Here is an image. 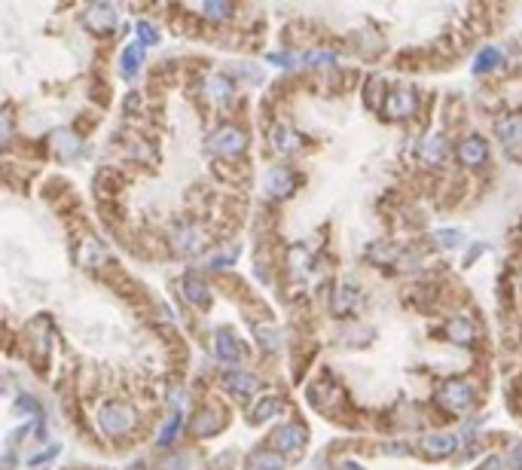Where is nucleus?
Here are the masks:
<instances>
[{
	"label": "nucleus",
	"instance_id": "obj_1",
	"mask_svg": "<svg viewBox=\"0 0 522 470\" xmlns=\"http://www.w3.org/2000/svg\"><path fill=\"white\" fill-rule=\"evenodd\" d=\"M437 400H440V406L446 412H464V410H471L473 400H477V388L467 379H449L437 391Z\"/></svg>",
	"mask_w": 522,
	"mask_h": 470
},
{
	"label": "nucleus",
	"instance_id": "obj_2",
	"mask_svg": "<svg viewBox=\"0 0 522 470\" xmlns=\"http://www.w3.org/2000/svg\"><path fill=\"white\" fill-rule=\"evenodd\" d=\"M419 452H421V458H428V461H443V458H449L458 452V437L449 434V430L425 434L419 440Z\"/></svg>",
	"mask_w": 522,
	"mask_h": 470
},
{
	"label": "nucleus",
	"instance_id": "obj_3",
	"mask_svg": "<svg viewBox=\"0 0 522 470\" xmlns=\"http://www.w3.org/2000/svg\"><path fill=\"white\" fill-rule=\"evenodd\" d=\"M244 147H248V135H244L239 126H220L217 132L208 137V150L220 153V156H239Z\"/></svg>",
	"mask_w": 522,
	"mask_h": 470
},
{
	"label": "nucleus",
	"instance_id": "obj_4",
	"mask_svg": "<svg viewBox=\"0 0 522 470\" xmlns=\"http://www.w3.org/2000/svg\"><path fill=\"white\" fill-rule=\"evenodd\" d=\"M305 437H309V430L303 425H281L278 430L272 434V446L278 455H296V452L305 449Z\"/></svg>",
	"mask_w": 522,
	"mask_h": 470
},
{
	"label": "nucleus",
	"instance_id": "obj_5",
	"mask_svg": "<svg viewBox=\"0 0 522 470\" xmlns=\"http://www.w3.org/2000/svg\"><path fill=\"white\" fill-rule=\"evenodd\" d=\"M443 333H446L449 342L455 345H473L480 339V327L473 318H467V314H452V318H446V324H443Z\"/></svg>",
	"mask_w": 522,
	"mask_h": 470
},
{
	"label": "nucleus",
	"instance_id": "obj_6",
	"mask_svg": "<svg viewBox=\"0 0 522 470\" xmlns=\"http://www.w3.org/2000/svg\"><path fill=\"white\" fill-rule=\"evenodd\" d=\"M299 187V177L294 168H287V165H275L272 171L266 174V192L272 199H290L296 192Z\"/></svg>",
	"mask_w": 522,
	"mask_h": 470
},
{
	"label": "nucleus",
	"instance_id": "obj_7",
	"mask_svg": "<svg viewBox=\"0 0 522 470\" xmlns=\"http://www.w3.org/2000/svg\"><path fill=\"white\" fill-rule=\"evenodd\" d=\"M416 92H412L410 86H401L394 89L391 95L385 98V107H382V113H385L388 122H397V119H406L412 110H416Z\"/></svg>",
	"mask_w": 522,
	"mask_h": 470
},
{
	"label": "nucleus",
	"instance_id": "obj_8",
	"mask_svg": "<svg viewBox=\"0 0 522 470\" xmlns=\"http://www.w3.org/2000/svg\"><path fill=\"white\" fill-rule=\"evenodd\" d=\"M458 162L464 168H482L489 162V144L486 137L480 135H467L462 144H458Z\"/></svg>",
	"mask_w": 522,
	"mask_h": 470
},
{
	"label": "nucleus",
	"instance_id": "obj_9",
	"mask_svg": "<svg viewBox=\"0 0 522 470\" xmlns=\"http://www.w3.org/2000/svg\"><path fill=\"white\" fill-rule=\"evenodd\" d=\"M495 132L507 153H522V113H510V117L498 119Z\"/></svg>",
	"mask_w": 522,
	"mask_h": 470
},
{
	"label": "nucleus",
	"instance_id": "obj_10",
	"mask_svg": "<svg viewBox=\"0 0 522 470\" xmlns=\"http://www.w3.org/2000/svg\"><path fill=\"white\" fill-rule=\"evenodd\" d=\"M269 144H272L275 153H281V156H290V153H296L303 147V137H299L296 128H290L287 122H275L272 132H269Z\"/></svg>",
	"mask_w": 522,
	"mask_h": 470
},
{
	"label": "nucleus",
	"instance_id": "obj_11",
	"mask_svg": "<svg viewBox=\"0 0 522 470\" xmlns=\"http://www.w3.org/2000/svg\"><path fill=\"white\" fill-rule=\"evenodd\" d=\"M357 305H360V290L351 281H342L339 287H336L333 299H330V312H333V318H348Z\"/></svg>",
	"mask_w": 522,
	"mask_h": 470
},
{
	"label": "nucleus",
	"instance_id": "obj_12",
	"mask_svg": "<svg viewBox=\"0 0 522 470\" xmlns=\"http://www.w3.org/2000/svg\"><path fill=\"white\" fill-rule=\"evenodd\" d=\"M501 65H504V52H501V46H482L477 56H473L471 71L477 74V76H486V74L498 71Z\"/></svg>",
	"mask_w": 522,
	"mask_h": 470
},
{
	"label": "nucleus",
	"instance_id": "obj_13",
	"mask_svg": "<svg viewBox=\"0 0 522 470\" xmlns=\"http://www.w3.org/2000/svg\"><path fill=\"white\" fill-rule=\"evenodd\" d=\"M132 421H135V419H132V412H128L126 406H117V403L107 406V410L101 412V428L107 430V434H113V437L132 428Z\"/></svg>",
	"mask_w": 522,
	"mask_h": 470
},
{
	"label": "nucleus",
	"instance_id": "obj_14",
	"mask_svg": "<svg viewBox=\"0 0 522 470\" xmlns=\"http://www.w3.org/2000/svg\"><path fill=\"white\" fill-rule=\"evenodd\" d=\"M214 351H217V358L224 360V364H239L242 360V349L239 342H235V336L229 333V330H217V342H214Z\"/></svg>",
	"mask_w": 522,
	"mask_h": 470
},
{
	"label": "nucleus",
	"instance_id": "obj_15",
	"mask_svg": "<svg viewBox=\"0 0 522 470\" xmlns=\"http://www.w3.org/2000/svg\"><path fill=\"white\" fill-rule=\"evenodd\" d=\"M224 385L233 391V394L248 397V394H254V391L260 388V379H257V376H251V373H242V369H233V373L224 376Z\"/></svg>",
	"mask_w": 522,
	"mask_h": 470
},
{
	"label": "nucleus",
	"instance_id": "obj_16",
	"mask_svg": "<svg viewBox=\"0 0 522 470\" xmlns=\"http://www.w3.org/2000/svg\"><path fill=\"white\" fill-rule=\"evenodd\" d=\"M183 290H187V299H190V303H196V305H208V303H211L208 284L199 278V275H187V278H183Z\"/></svg>",
	"mask_w": 522,
	"mask_h": 470
},
{
	"label": "nucleus",
	"instance_id": "obj_17",
	"mask_svg": "<svg viewBox=\"0 0 522 470\" xmlns=\"http://www.w3.org/2000/svg\"><path fill=\"white\" fill-rule=\"evenodd\" d=\"M421 159L431 162V165H437V162H443V156H446V141H443L440 135H431L421 141Z\"/></svg>",
	"mask_w": 522,
	"mask_h": 470
},
{
	"label": "nucleus",
	"instance_id": "obj_18",
	"mask_svg": "<svg viewBox=\"0 0 522 470\" xmlns=\"http://www.w3.org/2000/svg\"><path fill=\"white\" fill-rule=\"evenodd\" d=\"M251 470H284V458L275 449H260L251 455Z\"/></svg>",
	"mask_w": 522,
	"mask_h": 470
},
{
	"label": "nucleus",
	"instance_id": "obj_19",
	"mask_svg": "<svg viewBox=\"0 0 522 470\" xmlns=\"http://www.w3.org/2000/svg\"><path fill=\"white\" fill-rule=\"evenodd\" d=\"M281 412V400L278 397H263L260 403L251 410V421H257V425H263V421L275 419V415Z\"/></svg>",
	"mask_w": 522,
	"mask_h": 470
},
{
	"label": "nucleus",
	"instance_id": "obj_20",
	"mask_svg": "<svg viewBox=\"0 0 522 470\" xmlns=\"http://www.w3.org/2000/svg\"><path fill=\"white\" fill-rule=\"evenodd\" d=\"M299 65H309V67H333L336 65V56L327 49H314V52H305L299 56Z\"/></svg>",
	"mask_w": 522,
	"mask_h": 470
},
{
	"label": "nucleus",
	"instance_id": "obj_21",
	"mask_svg": "<svg viewBox=\"0 0 522 470\" xmlns=\"http://www.w3.org/2000/svg\"><path fill=\"white\" fill-rule=\"evenodd\" d=\"M214 415H217L214 410H202V412H199V419H196V425H193L196 434H205V437H208V434H217V428L224 425V421L214 419Z\"/></svg>",
	"mask_w": 522,
	"mask_h": 470
},
{
	"label": "nucleus",
	"instance_id": "obj_22",
	"mask_svg": "<svg viewBox=\"0 0 522 470\" xmlns=\"http://www.w3.org/2000/svg\"><path fill=\"white\" fill-rule=\"evenodd\" d=\"M141 58H144V49H141V46H128V49L122 52V74H126V76H135L137 65H141Z\"/></svg>",
	"mask_w": 522,
	"mask_h": 470
},
{
	"label": "nucleus",
	"instance_id": "obj_23",
	"mask_svg": "<svg viewBox=\"0 0 522 470\" xmlns=\"http://www.w3.org/2000/svg\"><path fill=\"white\" fill-rule=\"evenodd\" d=\"M208 89H211V95L217 98V101H229V98H233V83L226 80V76H211L208 80Z\"/></svg>",
	"mask_w": 522,
	"mask_h": 470
},
{
	"label": "nucleus",
	"instance_id": "obj_24",
	"mask_svg": "<svg viewBox=\"0 0 522 470\" xmlns=\"http://www.w3.org/2000/svg\"><path fill=\"white\" fill-rule=\"evenodd\" d=\"M434 242L440 244V248H458V244L464 242V233L462 229H437Z\"/></svg>",
	"mask_w": 522,
	"mask_h": 470
},
{
	"label": "nucleus",
	"instance_id": "obj_25",
	"mask_svg": "<svg viewBox=\"0 0 522 470\" xmlns=\"http://www.w3.org/2000/svg\"><path fill=\"white\" fill-rule=\"evenodd\" d=\"M269 61H272V65H278V67H296L299 65V56H290V52H272Z\"/></svg>",
	"mask_w": 522,
	"mask_h": 470
},
{
	"label": "nucleus",
	"instance_id": "obj_26",
	"mask_svg": "<svg viewBox=\"0 0 522 470\" xmlns=\"http://www.w3.org/2000/svg\"><path fill=\"white\" fill-rule=\"evenodd\" d=\"M178 428H180V415H174V419H171V425H165L162 437H159V443H162V446L171 443V440H174V434H178Z\"/></svg>",
	"mask_w": 522,
	"mask_h": 470
},
{
	"label": "nucleus",
	"instance_id": "obj_27",
	"mask_svg": "<svg viewBox=\"0 0 522 470\" xmlns=\"http://www.w3.org/2000/svg\"><path fill=\"white\" fill-rule=\"evenodd\" d=\"M257 336L263 339V349H278V333H272V330L257 327Z\"/></svg>",
	"mask_w": 522,
	"mask_h": 470
},
{
	"label": "nucleus",
	"instance_id": "obj_28",
	"mask_svg": "<svg viewBox=\"0 0 522 470\" xmlns=\"http://www.w3.org/2000/svg\"><path fill=\"white\" fill-rule=\"evenodd\" d=\"M137 34H141V40H144V43H156V40H159V34L147 25V22H141V25H137Z\"/></svg>",
	"mask_w": 522,
	"mask_h": 470
},
{
	"label": "nucleus",
	"instance_id": "obj_29",
	"mask_svg": "<svg viewBox=\"0 0 522 470\" xmlns=\"http://www.w3.org/2000/svg\"><path fill=\"white\" fill-rule=\"evenodd\" d=\"M205 12L214 15V19H224V15H229L233 10H229V6H224V3H208V6H205Z\"/></svg>",
	"mask_w": 522,
	"mask_h": 470
},
{
	"label": "nucleus",
	"instance_id": "obj_30",
	"mask_svg": "<svg viewBox=\"0 0 522 470\" xmlns=\"http://www.w3.org/2000/svg\"><path fill=\"white\" fill-rule=\"evenodd\" d=\"M510 467L522 470V443H513L510 446Z\"/></svg>",
	"mask_w": 522,
	"mask_h": 470
},
{
	"label": "nucleus",
	"instance_id": "obj_31",
	"mask_svg": "<svg viewBox=\"0 0 522 470\" xmlns=\"http://www.w3.org/2000/svg\"><path fill=\"white\" fill-rule=\"evenodd\" d=\"M477 470H507V464H504V458L492 455V458H486V464H480Z\"/></svg>",
	"mask_w": 522,
	"mask_h": 470
},
{
	"label": "nucleus",
	"instance_id": "obj_32",
	"mask_svg": "<svg viewBox=\"0 0 522 470\" xmlns=\"http://www.w3.org/2000/svg\"><path fill=\"white\" fill-rule=\"evenodd\" d=\"M336 470H367V467L357 464V461H342V464H336Z\"/></svg>",
	"mask_w": 522,
	"mask_h": 470
}]
</instances>
